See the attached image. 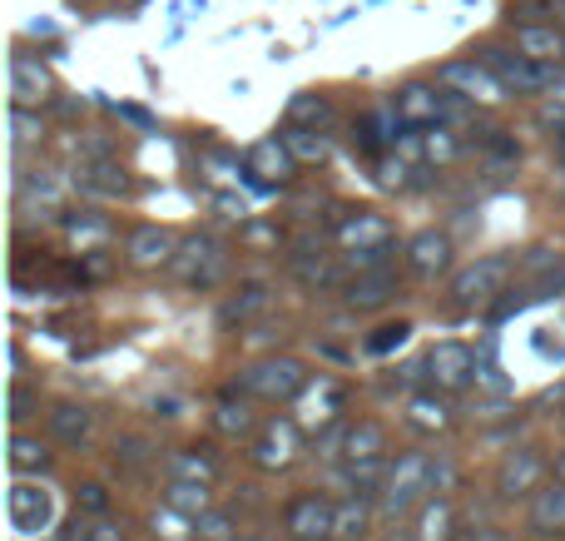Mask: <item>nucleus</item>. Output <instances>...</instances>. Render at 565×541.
<instances>
[{"label":"nucleus","instance_id":"2","mask_svg":"<svg viewBox=\"0 0 565 541\" xmlns=\"http://www.w3.org/2000/svg\"><path fill=\"white\" fill-rule=\"evenodd\" d=\"M427 473H431V457L427 453H402L397 463L387 467V482H382V517L397 522L402 512L427 502Z\"/></svg>","mask_w":565,"mask_h":541},{"label":"nucleus","instance_id":"26","mask_svg":"<svg viewBox=\"0 0 565 541\" xmlns=\"http://www.w3.org/2000/svg\"><path fill=\"white\" fill-rule=\"evenodd\" d=\"M516 50L531 60H561L565 55V40L556 25H541V20H526V25H516Z\"/></svg>","mask_w":565,"mask_h":541},{"label":"nucleus","instance_id":"52","mask_svg":"<svg viewBox=\"0 0 565 541\" xmlns=\"http://www.w3.org/2000/svg\"><path fill=\"white\" fill-rule=\"evenodd\" d=\"M556 99H565V79H561V85H556Z\"/></svg>","mask_w":565,"mask_h":541},{"label":"nucleus","instance_id":"35","mask_svg":"<svg viewBox=\"0 0 565 541\" xmlns=\"http://www.w3.org/2000/svg\"><path fill=\"white\" fill-rule=\"evenodd\" d=\"M457 155H461V139L451 135L447 125H427V129H422V159H427V165H451Z\"/></svg>","mask_w":565,"mask_h":541},{"label":"nucleus","instance_id":"21","mask_svg":"<svg viewBox=\"0 0 565 541\" xmlns=\"http://www.w3.org/2000/svg\"><path fill=\"white\" fill-rule=\"evenodd\" d=\"M214 427L228 437V443H254V433H258L264 423H258L254 403H248V393H244L238 403H234V397H224V403L214 407Z\"/></svg>","mask_w":565,"mask_h":541},{"label":"nucleus","instance_id":"12","mask_svg":"<svg viewBox=\"0 0 565 541\" xmlns=\"http://www.w3.org/2000/svg\"><path fill=\"white\" fill-rule=\"evenodd\" d=\"M282 522H288V537H298V541H332L338 537V502H328L318 492L292 497Z\"/></svg>","mask_w":565,"mask_h":541},{"label":"nucleus","instance_id":"6","mask_svg":"<svg viewBox=\"0 0 565 541\" xmlns=\"http://www.w3.org/2000/svg\"><path fill=\"white\" fill-rule=\"evenodd\" d=\"M481 60L497 70L511 95H536L546 85H561V60H531L521 50H487Z\"/></svg>","mask_w":565,"mask_h":541},{"label":"nucleus","instance_id":"10","mask_svg":"<svg viewBox=\"0 0 565 541\" xmlns=\"http://www.w3.org/2000/svg\"><path fill=\"white\" fill-rule=\"evenodd\" d=\"M471 378H477V353H471L467 343L447 338V343L427 348V383L431 388H441V393H461V388H471Z\"/></svg>","mask_w":565,"mask_h":541},{"label":"nucleus","instance_id":"20","mask_svg":"<svg viewBox=\"0 0 565 541\" xmlns=\"http://www.w3.org/2000/svg\"><path fill=\"white\" fill-rule=\"evenodd\" d=\"M407 423L417 427V433H447V427L457 423V413H451V403H447L441 388H427V393L407 397Z\"/></svg>","mask_w":565,"mask_h":541},{"label":"nucleus","instance_id":"23","mask_svg":"<svg viewBox=\"0 0 565 541\" xmlns=\"http://www.w3.org/2000/svg\"><path fill=\"white\" fill-rule=\"evenodd\" d=\"M451 527H457L451 497H427V502L417 507V527H412V541H451Z\"/></svg>","mask_w":565,"mask_h":541},{"label":"nucleus","instance_id":"54","mask_svg":"<svg viewBox=\"0 0 565 541\" xmlns=\"http://www.w3.org/2000/svg\"><path fill=\"white\" fill-rule=\"evenodd\" d=\"M204 541H209V537H204Z\"/></svg>","mask_w":565,"mask_h":541},{"label":"nucleus","instance_id":"34","mask_svg":"<svg viewBox=\"0 0 565 541\" xmlns=\"http://www.w3.org/2000/svg\"><path fill=\"white\" fill-rule=\"evenodd\" d=\"M79 184H85L89 194H109V199L129 194V179H125V169H115V165H109V159H99V165L79 169Z\"/></svg>","mask_w":565,"mask_h":541},{"label":"nucleus","instance_id":"24","mask_svg":"<svg viewBox=\"0 0 565 541\" xmlns=\"http://www.w3.org/2000/svg\"><path fill=\"white\" fill-rule=\"evenodd\" d=\"M164 467L174 482H209V487L218 482V463L204 453V447H179V453H169Z\"/></svg>","mask_w":565,"mask_h":541},{"label":"nucleus","instance_id":"31","mask_svg":"<svg viewBox=\"0 0 565 541\" xmlns=\"http://www.w3.org/2000/svg\"><path fill=\"white\" fill-rule=\"evenodd\" d=\"M164 502L179 507L184 517H194V522H199L204 512H214V492H209V482H174V477H169Z\"/></svg>","mask_w":565,"mask_h":541},{"label":"nucleus","instance_id":"22","mask_svg":"<svg viewBox=\"0 0 565 541\" xmlns=\"http://www.w3.org/2000/svg\"><path fill=\"white\" fill-rule=\"evenodd\" d=\"M50 433H55V443H65V447H85L89 433H95V413L79 403H55L50 407Z\"/></svg>","mask_w":565,"mask_h":541},{"label":"nucleus","instance_id":"15","mask_svg":"<svg viewBox=\"0 0 565 541\" xmlns=\"http://www.w3.org/2000/svg\"><path fill=\"white\" fill-rule=\"evenodd\" d=\"M10 95H15V105H30L35 109L40 99H50L55 95V79H50V70L40 65L35 55H10Z\"/></svg>","mask_w":565,"mask_h":541},{"label":"nucleus","instance_id":"3","mask_svg":"<svg viewBox=\"0 0 565 541\" xmlns=\"http://www.w3.org/2000/svg\"><path fill=\"white\" fill-rule=\"evenodd\" d=\"M248 457H254L258 473H288L302 457V423L298 417H268L264 427L248 443Z\"/></svg>","mask_w":565,"mask_h":541},{"label":"nucleus","instance_id":"40","mask_svg":"<svg viewBox=\"0 0 565 541\" xmlns=\"http://www.w3.org/2000/svg\"><path fill=\"white\" fill-rule=\"evenodd\" d=\"M75 507H79V517H105L109 512V487L105 482H79Z\"/></svg>","mask_w":565,"mask_h":541},{"label":"nucleus","instance_id":"8","mask_svg":"<svg viewBox=\"0 0 565 541\" xmlns=\"http://www.w3.org/2000/svg\"><path fill=\"white\" fill-rule=\"evenodd\" d=\"M342 407H348V388H342L338 378H328V373L308 378V388L292 397V417H298L302 427H312V433H322V427L338 423Z\"/></svg>","mask_w":565,"mask_h":541},{"label":"nucleus","instance_id":"16","mask_svg":"<svg viewBox=\"0 0 565 541\" xmlns=\"http://www.w3.org/2000/svg\"><path fill=\"white\" fill-rule=\"evenodd\" d=\"M338 244L342 254H362V248H387L392 244V224L382 214H372V209H358V214H348L338 224Z\"/></svg>","mask_w":565,"mask_h":541},{"label":"nucleus","instance_id":"48","mask_svg":"<svg viewBox=\"0 0 565 541\" xmlns=\"http://www.w3.org/2000/svg\"><path fill=\"white\" fill-rule=\"evenodd\" d=\"M119 115H125V119H135V125H154V119H149L145 109H135V105H125V109H119Z\"/></svg>","mask_w":565,"mask_h":541},{"label":"nucleus","instance_id":"4","mask_svg":"<svg viewBox=\"0 0 565 541\" xmlns=\"http://www.w3.org/2000/svg\"><path fill=\"white\" fill-rule=\"evenodd\" d=\"M507 278H511V258L507 254L477 258L471 268H461V274L451 278V304L457 308H491L501 294H507Z\"/></svg>","mask_w":565,"mask_h":541},{"label":"nucleus","instance_id":"5","mask_svg":"<svg viewBox=\"0 0 565 541\" xmlns=\"http://www.w3.org/2000/svg\"><path fill=\"white\" fill-rule=\"evenodd\" d=\"M437 85L471 99V105H501V99H511V89L501 85V75L487 60H447V65L437 70Z\"/></svg>","mask_w":565,"mask_h":541},{"label":"nucleus","instance_id":"36","mask_svg":"<svg viewBox=\"0 0 565 541\" xmlns=\"http://www.w3.org/2000/svg\"><path fill=\"white\" fill-rule=\"evenodd\" d=\"M427 487H431V497H451V492H457V487H461V467H457V457H451V453H437V457H431Z\"/></svg>","mask_w":565,"mask_h":541},{"label":"nucleus","instance_id":"17","mask_svg":"<svg viewBox=\"0 0 565 541\" xmlns=\"http://www.w3.org/2000/svg\"><path fill=\"white\" fill-rule=\"evenodd\" d=\"M292 149H288V139H258L254 149H248V174H254V184L258 189H274L282 184V179L292 174Z\"/></svg>","mask_w":565,"mask_h":541},{"label":"nucleus","instance_id":"14","mask_svg":"<svg viewBox=\"0 0 565 541\" xmlns=\"http://www.w3.org/2000/svg\"><path fill=\"white\" fill-rule=\"evenodd\" d=\"M174 254H179V238L169 234V229H159V224L135 229V234H129V244H125V258L135 268H169V264H174Z\"/></svg>","mask_w":565,"mask_h":541},{"label":"nucleus","instance_id":"7","mask_svg":"<svg viewBox=\"0 0 565 541\" xmlns=\"http://www.w3.org/2000/svg\"><path fill=\"white\" fill-rule=\"evenodd\" d=\"M10 527H15V537H40L55 527V497H50V487L40 482V477H15L10 482Z\"/></svg>","mask_w":565,"mask_h":541},{"label":"nucleus","instance_id":"25","mask_svg":"<svg viewBox=\"0 0 565 541\" xmlns=\"http://www.w3.org/2000/svg\"><path fill=\"white\" fill-rule=\"evenodd\" d=\"M387 453V427L377 417H362V423H348V437H342V457L358 463V457H382Z\"/></svg>","mask_w":565,"mask_h":541},{"label":"nucleus","instance_id":"51","mask_svg":"<svg viewBox=\"0 0 565 541\" xmlns=\"http://www.w3.org/2000/svg\"><path fill=\"white\" fill-rule=\"evenodd\" d=\"M556 477L565 482V453H556Z\"/></svg>","mask_w":565,"mask_h":541},{"label":"nucleus","instance_id":"1","mask_svg":"<svg viewBox=\"0 0 565 541\" xmlns=\"http://www.w3.org/2000/svg\"><path fill=\"white\" fill-rule=\"evenodd\" d=\"M308 368L298 363L292 353H274V358H258L238 373V393H248L254 403H292V397L308 388Z\"/></svg>","mask_w":565,"mask_h":541},{"label":"nucleus","instance_id":"38","mask_svg":"<svg viewBox=\"0 0 565 541\" xmlns=\"http://www.w3.org/2000/svg\"><path fill=\"white\" fill-rule=\"evenodd\" d=\"M328 119H332V105L322 95H298L288 105V125H312L318 129V125H328Z\"/></svg>","mask_w":565,"mask_h":541},{"label":"nucleus","instance_id":"9","mask_svg":"<svg viewBox=\"0 0 565 541\" xmlns=\"http://www.w3.org/2000/svg\"><path fill=\"white\" fill-rule=\"evenodd\" d=\"M397 115L407 119L412 129H427V125H451V119H461V105L451 95H441L437 85H402L397 89Z\"/></svg>","mask_w":565,"mask_h":541},{"label":"nucleus","instance_id":"32","mask_svg":"<svg viewBox=\"0 0 565 541\" xmlns=\"http://www.w3.org/2000/svg\"><path fill=\"white\" fill-rule=\"evenodd\" d=\"M372 527V497L367 492H348L338 502V537L342 541H358Z\"/></svg>","mask_w":565,"mask_h":541},{"label":"nucleus","instance_id":"18","mask_svg":"<svg viewBox=\"0 0 565 541\" xmlns=\"http://www.w3.org/2000/svg\"><path fill=\"white\" fill-rule=\"evenodd\" d=\"M407 268L417 278H437L451 268V238L437 234V229H422L417 238L407 244Z\"/></svg>","mask_w":565,"mask_h":541},{"label":"nucleus","instance_id":"50","mask_svg":"<svg viewBox=\"0 0 565 541\" xmlns=\"http://www.w3.org/2000/svg\"><path fill=\"white\" fill-rule=\"evenodd\" d=\"M551 15H556L561 25H565V0H556V6H551Z\"/></svg>","mask_w":565,"mask_h":541},{"label":"nucleus","instance_id":"46","mask_svg":"<svg viewBox=\"0 0 565 541\" xmlns=\"http://www.w3.org/2000/svg\"><path fill=\"white\" fill-rule=\"evenodd\" d=\"M194 527H199V537H209V541H228V537H234V522H228L224 512H204Z\"/></svg>","mask_w":565,"mask_h":541},{"label":"nucleus","instance_id":"43","mask_svg":"<svg viewBox=\"0 0 565 541\" xmlns=\"http://www.w3.org/2000/svg\"><path fill=\"white\" fill-rule=\"evenodd\" d=\"M149 453H154V447H149V437H139V433H125L115 443V457H119V463H129V467H139Z\"/></svg>","mask_w":565,"mask_h":541},{"label":"nucleus","instance_id":"37","mask_svg":"<svg viewBox=\"0 0 565 541\" xmlns=\"http://www.w3.org/2000/svg\"><path fill=\"white\" fill-rule=\"evenodd\" d=\"M258 308H268V284H244L234 304L224 308V323H244V318H254Z\"/></svg>","mask_w":565,"mask_h":541},{"label":"nucleus","instance_id":"47","mask_svg":"<svg viewBox=\"0 0 565 541\" xmlns=\"http://www.w3.org/2000/svg\"><path fill=\"white\" fill-rule=\"evenodd\" d=\"M85 541H125V532H119L115 522H99V527H89Z\"/></svg>","mask_w":565,"mask_h":541},{"label":"nucleus","instance_id":"13","mask_svg":"<svg viewBox=\"0 0 565 541\" xmlns=\"http://www.w3.org/2000/svg\"><path fill=\"white\" fill-rule=\"evenodd\" d=\"M169 268H174V278H184V284H214L218 268H224V248H218V238L194 234L179 244V254Z\"/></svg>","mask_w":565,"mask_h":541},{"label":"nucleus","instance_id":"49","mask_svg":"<svg viewBox=\"0 0 565 541\" xmlns=\"http://www.w3.org/2000/svg\"><path fill=\"white\" fill-rule=\"evenodd\" d=\"M556 155H561V165H565V125L556 129Z\"/></svg>","mask_w":565,"mask_h":541},{"label":"nucleus","instance_id":"45","mask_svg":"<svg viewBox=\"0 0 565 541\" xmlns=\"http://www.w3.org/2000/svg\"><path fill=\"white\" fill-rule=\"evenodd\" d=\"M387 264V248H362V254H342V268L348 274H367V268H382Z\"/></svg>","mask_w":565,"mask_h":541},{"label":"nucleus","instance_id":"29","mask_svg":"<svg viewBox=\"0 0 565 541\" xmlns=\"http://www.w3.org/2000/svg\"><path fill=\"white\" fill-rule=\"evenodd\" d=\"M50 467V447L40 443V437L30 433H15V443H10V473L15 477H40Z\"/></svg>","mask_w":565,"mask_h":541},{"label":"nucleus","instance_id":"53","mask_svg":"<svg viewBox=\"0 0 565 541\" xmlns=\"http://www.w3.org/2000/svg\"><path fill=\"white\" fill-rule=\"evenodd\" d=\"M292 541H298V537H292Z\"/></svg>","mask_w":565,"mask_h":541},{"label":"nucleus","instance_id":"39","mask_svg":"<svg viewBox=\"0 0 565 541\" xmlns=\"http://www.w3.org/2000/svg\"><path fill=\"white\" fill-rule=\"evenodd\" d=\"M189 527H194V517H184L169 502H164V512H154V537L159 541H189Z\"/></svg>","mask_w":565,"mask_h":541},{"label":"nucleus","instance_id":"28","mask_svg":"<svg viewBox=\"0 0 565 541\" xmlns=\"http://www.w3.org/2000/svg\"><path fill=\"white\" fill-rule=\"evenodd\" d=\"M531 527H536V532H565V482L561 477L546 492L531 497Z\"/></svg>","mask_w":565,"mask_h":541},{"label":"nucleus","instance_id":"44","mask_svg":"<svg viewBox=\"0 0 565 541\" xmlns=\"http://www.w3.org/2000/svg\"><path fill=\"white\" fill-rule=\"evenodd\" d=\"M407 338H412L407 323H387V328H377V333L367 338V348H372V353H392V348H402Z\"/></svg>","mask_w":565,"mask_h":541},{"label":"nucleus","instance_id":"30","mask_svg":"<svg viewBox=\"0 0 565 541\" xmlns=\"http://www.w3.org/2000/svg\"><path fill=\"white\" fill-rule=\"evenodd\" d=\"M282 139H288V149H292V159H298V165H322V159L332 155L328 135H318L312 125H288V129H282Z\"/></svg>","mask_w":565,"mask_h":541},{"label":"nucleus","instance_id":"27","mask_svg":"<svg viewBox=\"0 0 565 541\" xmlns=\"http://www.w3.org/2000/svg\"><path fill=\"white\" fill-rule=\"evenodd\" d=\"M65 238L79 254H95L109 244V219L105 214H65Z\"/></svg>","mask_w":565,"mask_h":541},{"label":"nucleus","instance_id":"41","mask_svg":"<svg viewBox=\"0 0 565 541\" xmlns=\"http://www.w3.org/2000/svg\"><path fill=\"white\" fill-rule=\"evenodd\" d=\"M10 129H15V145H40V139H45V125L30 115V105L10 109Z\"/></svg>","mask_w":565,"mask_h":541},{"label":"nucleus","instance_id":"42","mask_svg":"<svg viewBox=\"0 0 565 541\" xmlns=\"http://www.w3.org/2000/svg\"><path fill=\"white\" fill-rule=\"evenodd\" d=\"M35 407H40V397L35 393H30V388H10V423H15V427H25L30 423V417H35Z\"/></svg>","mask_w":565,"mask_h":541},{"label":"nucleus","instance_id":"19","mask_svg":"<svg viewBox=\"0 0 565 541\" xmlns=\"http://www.w3.org/2000/svg\"><path fill=\"white\" fill-rule=\"evenodd\" d=\"M392 294H397V274L382 264V268H367V274H352L342 298H348V308H362V314H367V308L392 304Z\"/></svg>","mask_w":565,"mask_h":541},{"label":"nucleus","instance_id":"11","mask_svg":"<svg viewBox=\"0 0 565 541\" xmlns=\"http://www.w3.org/2000/svg\"><path fill=\"white\" fill-rule=\"evenodd\" d=\"M541 482H546V457H541V447H511L507 457H501L497 467V492L507 497H536Z\"/></svg>","mask_w":565,"mask_h":541},{"label":"nucleus","instance_id":"33","mask_svg":"<svg viewBox=\"0 0 565 541\" xmlns=\"http://www.w3.org/2000/svg\"><path fill=\"white\" fill-rule=\"evenodd\" d=\"M342 482H348V492H382V482H387V463L382 457H358V463L342 467Z\"/></svg>","mask_w":565,"mask_h":541}]
</instances>
